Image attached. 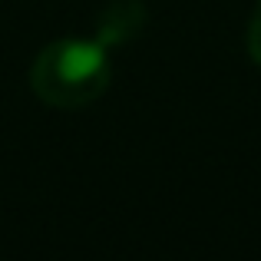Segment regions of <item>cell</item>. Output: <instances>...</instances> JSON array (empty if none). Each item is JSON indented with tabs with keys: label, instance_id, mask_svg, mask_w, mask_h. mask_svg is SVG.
<instances>
[{
	"label": "cell",
	"instance_id": "obj_1",
	"mask_svg": "<svg viewBox=\"0 0 261 261\" xmlns=\"http://www.w3.org/2000/svg\"><path fill=\"white\" fill-rule=\"evenodd\" d=\"M113 60L99 40H53L30 66V89L40 102L57 109H83L106 93Z\"/></svg>",
	"mask_w": 261,
	"mask_h": 261
},
{
	"label": "cell",
	"instance_id": "obj_2",
	"mask_svg": "<svg viewBox=\"0 0 261 261\" xmlns=\"http://www.w3.org/2000/svg\"><path fill=\"white\" fill-rule=\"evenodd\" d=\"M142 23H146V7H142V0H116V4H109V10L102 13L99 20V43L106 46H119L126 43V40H133L136 33L142 30Z\"/></svg>",
	"mask_w": 261,
	"mask_h": 261
},
{
	"label": "cell",
	"instance_id": "obj_3",
	"mask_svg": "<svg viewBox=\"0 0 261 261\" xmlns=\"http://www.w3.org/2000/svg\"><path fill=\"white\" fill-rule=\"evenodd\" d=\"M245 46H248V57L261 66V0H258L255 13H251V20H248V30H245Z\"/></svg>",
	"mask_w": 261,
	"mask_h": 261
}]
</instances>
